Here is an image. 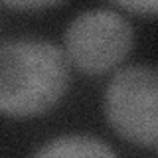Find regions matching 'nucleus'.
Segmentation results:
<instances>
[{"instance_id":"39448f33","label":"nucleus","mask_w":158,"mask_h":158,"mask_svg":"<svg viewBox=\"0 0 158 158\" xmlns=\"http://www.w3.org/2000/svg\"><path fill=\"white\" fill-rule=\"evenodd\" d=\"M113 2L132 14H142V16L158 14V0H113Z\"/></svg>"},{"instance_id":"7ed1b4c3","label":"nucleus","mask_w":158,"mask_h":158,"mask_svg":"<svg viewBox=\"0 0 158 158\" xmlns=\"http://www.w3.org/2000/svg\"><path fill=\"white\" fill-rule=\"evenodd\" d=\"M132 48V28L111 10L83 12L67 26L65 56L79 71L103 75L118 67Z\"/></svg>"},{"instance_id":"20e7f679","label":"nucleus","mask_w":158,"mask_h":158,"mask_svg":"<svg viewBox=\"0 0 158 158\" xmlns=\"http://www.w3.org/2000/svg\"><path fill=\"white\" fill-rule=\"evenodd\" d=\"M36 156H89V158H107L115 156V150L103 142L101 138L87 136V135H67L46 142Z\"/></svg>"},{"instance_id":"423d86ee","label":"nucleus","mask_w":158,"mask_h":158,"mask_svg":"<svg viewBox=\"0 0 158 158\" xmlns=\"http://www.w3.org/2000/svg\"><path fill=\"white\" fill-rule=\"evenodd\" d=\"M0 2L14 10H44L49 6H56L61 0H0Z\"/></svg>"},{"instance_id":"f257e3e1","label":"nucleus","mask_w":158,"mask_h":158,"mask_svg":"<svg viewBox=\"0 0 158 158\" xmlns=\"http://www.w3.org/2000/svg\"><path fill=\"white\" fill-rule=\"evenodd\" d=\"M69 87L67 56L44 40L0 46V113L14 118L52 111Z\"/></svg>"},{"instance_id":"f03ea898","label":"nucleus","mask_w":158,"mask_h":158,"mask_svg":"<svg viewBox=\"0 0 158 158\" xmlns=\"http://www.w3.org/2000/svg\"><path fill=\"white\" fill-rule=\"evenodd\" d=\"M105 117L123 140L158 152V69L131 65L107 85Z\"/></svg>"}]
</instances>
